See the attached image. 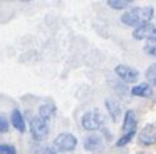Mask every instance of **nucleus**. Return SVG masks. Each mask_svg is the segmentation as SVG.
<instances>
[{"label": "nucleus", "instance_id": "nucleus-1", "mask_svg": "<svg viewBox=\"0 0 156 154\" xmlns=\"http://www.w3.org/2000/svg\"><path fill=\"white\" fill-rule=\"evenodd\" d=\"M152 18H154V8L151 5H146V7H136L125 13H122L120 21L129 27L138 28V27L148 23Z\"/></svg>", "mask_w": 156, "mask_h": 154}, {"label": "nucleus", "instance_id": "nucleus-2", "mask_svg": "<svg viewBox=\"0 0 156 154\" xmlns=\"http://www.w3.org/2000/svg\"><path fill=\"white\" fill-rule=\"evenodd\" d=\"M77 137L74 134L70 132H62L55 136V139L53 140V149L55 152H62V153H67V152H72L76 149L77 146Z\"/></svg>", "mask_w": 156, "mask_h": 154}, {"label": "nucleus", "instance_id": "nucleus-3", "mask_svg": "<svg viewBox=\"0 0 156 154\" xmlns=\"http://www.w3.org/2000/svg\"><path fill=\"white\" fill-rule=\"evenodd\" d=\"M30 134L31 137L35 141H43L47 139L49 134V126L48 122L40 118L39 116H35L30 122Z\"/></svg>", "mask_w": 156, "mask_h": 154}, {"label": "nucleus", "instance_id": "nucleus-4", "mask_svg": "<svg viewBox=\"0 0 156 154\" xmlns=\"http://www.w3.org/2000/svg\"><path fill=\"white\" fill-rule=\"evenodd\" d=\"M81 126L83 129L87 130V131H98L99 129L102 127V117L99 112L97 109L94 111H90V112H87L81 118Z\"/></svg>", "mask_w": 156, "mask_h": 154}, {"label": "nucleus", "instance_id": "nucleus-5", "mask_svg": "<svg viewBox=\"0 0 156 154\" xmlns=\"http://www.w3.org/2000/svg\"><path fill=\"white\" fill-rule=\"evenodd\" d=\"M115 73L120 80L128 84H134L139 79V72L134 67H130L128 64H118L115 67Z\"/></svg>", "mask_w": 156, "mask_h": 154}, {"label": "nucleus", "instance_id": "nucleus-6", "mask_svg": "<svg viewBox=\"0 0 156 154\" xmlns=\"http://www.w3.org/2000/svg\"><path fill=\"white\" fill-rule=\"evenodd\" d=\"M133 37L136 40H147V41L156 40V23L148 22V23L138 27V28H134Z\"/></svg>", "mask_w": 156, "mask_h": 154}, {"label": "nucleus", "instance_id": "nucleus-7", "mask_svg": "<svg viewBox=\"0 0 156 154\" xmlns=\"http://www.w3.org/2000/svg\"><path fill=\"white\" fill-rule=\"evenodd\" d=\"M138 142L144 146H151V145L156 144V127L154 125L148 123L139 131Z\"/></svg>", "mask_w": 156, "mask_h": 154}, {"label": "nucleus", "instance_id": "nucleus-8", "mask_svg": "<svg viewBox=\"0 0 156 154\" xmlns=\"http://www.w3.org/2000/svg\"><path fill=\"white\" fill-rule=\"evenodd\" d=\"M84 149L87 152H92V153L101 152L103 149V140H102V137L96 135V134L88 135L84 139Z\"/></svg>", "mask_w": 156, "mask_h": 154}, {"label": "nucleus", "instance_id": "nucleus-9", "mask_svg": "<svg viewBox=\"0 0 156 154\" xmlns=\"http://www.w3.org/2000/svg\"><path fill=\"white\" fill-rule=\"evenodd\" d=\"M137 116L134 111L128 109L124 114V122H122V132L124 134H132V132H137Z\"/></svg>", "mask_w": 156, "mask_h": 154}, {"label": "nucleus", "instance_id": "nucleus-10", "mask_svg": "<svg viewBox=\"0 0 156 154\" xmlns=\"http://www.w3.org/2000/svg\"><path fill=\"white\" fill-rule=\"evenodd\" d=\"M105 107H106V111H107L111 119H112L114 122H118L121 117V107H120L119 102L115 100V99H106Z\"/></svg>", "mask_w": 156, "mask_h": 154}, {"label": "nucleus", "instance_id": "nucleus-11", "mask_svg": "<svg viewBox=\"0 0 156 154\" xmlns=\"http://www.w3.org/2000/svg\"><path fill=\"white\" fill-rule=\"evenodd\" d=\"M10 123L20 132H25L26 131V122L20 109H13L12 111V113H10Z\"/></svg>", "mask_w": 156, "mask_h": 154}, {"label": "nucleus", "instance_id": "nucleus-12", "mask_svg": "<svg viewBox=\"0 0 156 154\" xmlns=\"http://www.w3.org/2000/svg\"><path fill=\"white\" fill-rule=\"evenodd\" d=\"M132 95L138 96V98H151L152 96V87L150 86L147 82H142L136 86L132 87Z\"/></svg>", "mask_w": 156, "mask_h": 154}, {"label": "nucleus", "instance_id": "nucleus-13", "mask_svg": "<svg viewBox=\"0 0 156 154\" xmlns=\"http://www.w3.org/2000/svg\"><path fill=\"white\" fill-rule=\"evenodd\" d=\"M55 111H57V108H55L54 104H43V105L39 107V117L43 118L44 121H47V122H49V119H51Z\"/></svg>", "mask_w": 156, "mask_h": 154}, {"label": "nucleus", "instance_id": "nucleus-14", "mask_svg": "<svg viewBox=\"0 0 156 154\" xmlns=\"http://www.w3.org/2000/svg\"><path fill=\"white\" fill-rule=\"evenodd\" d=\"M133 2L132 0H107V5L110 8L116 10H124L126 9Z\"/></svg>", "mask_w": 156, "mask_h": 154}, {"label": "nucleus", "instance_id": "nucleus-15", "mask_svg": "<svg viewBox=\"0 0 156 154\" xmlns=\"http://www.w3.org/2000/svg\"><path fill=\"white\" fill-rule=\"evenodd\" d=\"M144 76H146V80L148 82V85L151 86H156V63L151 64L150 67L146 69V72H144Z\"/></svg>", "mask_w": 156, "mask_h": 154}, {"label": "nucleus", "instance_id": "nucleus-16", "mask_svg": "<svg viewBox=\"0 0 156 154\" xmlns=\"http://www.w3.org/2000/svg\"><path fill=\"white\" fill-rule=\"evenodd\" d=\"M144 53H147L148 55L156 58V40L154 41H147V44L143 46Z\"/></svg>", "mask_w": 156, "mask_h": 154}, {"label": "nucleus", "instance_id": "nucleus-17", "mask_svg": "<svg viewBox=\"0 0 156 154\" xmlns=\"http://www.w3.org/2000/svg\"><path fill=\"white\" fill-rule=\"evenodd\" d=\"M134 135H136L134 132H132V134H124L122 136H120V139L116 141V146H118V148L125 146L128 142H129V141L133 139V136H134Z\"/></svg>", "mask_w": 156, "mask_h": 154}, {"label": "nucleus", "instance_id": "nucleus-18", "mask_svg": "<svg viewBox=\"0 0 156 154\" xmlns=\"http://www.w3.org/2000/svg\"><path fill=\"white\" fill-rule=\"evenodd\" d=\"M0 154H17V150L13 145L0 144Z\"/></svg>", "mask_w": 156, "mask_h": 154}, {"label": "nucleus", "instance_id": "nucleus-19", "mask_svg": "<svg viewBox=\"0 0 156 154\" xmlns=\"http://www.w3.org/2000/svg\"><path fill=\"white\" fill-rule=\"evenodd\" d=\"M9 131V122L4 114H0V134H5Z\"/></svg>", "mask_w": 156, "mask_h": 154}, {"label": "nucleus", "instance_id": "nucleus-20", "mask_svg": "<svg viewBox=\"0 0 156 154\" xmlns=\"http://www.w3.org/2000/svg\"><path fill=\"white\" fill-rule=\"evenodd\" d=\"M44 154H58V153L55 152L53 148H45V149H44Z\"/></svg>", "mask_w": 156, "mask_h": 154}, {"label": "nucleus", "instance_id": "nucleus-21", "mask_svg": "<svg viewBox=\"0 0 156 154\" xmlns=\"http://www.w3.org/2000/svg\"><path fill=\"white\" fill-rule=\"evenodd\" d=\"M139 154H144V153H139Z\"/></svg>", "mask_w": 156, "mask_h": 154}]
</instances>
